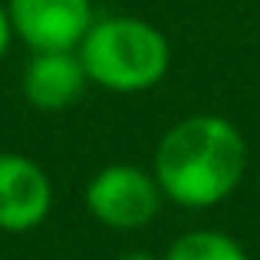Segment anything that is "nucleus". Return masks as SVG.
<instances>
[{
    "label": "nucleus",
    "instance_id": "obj_2",
    "mask_svg": "<svg viewBox=\"0 0 260 260\" xmlns=\"http://www.w3.org/2000/svg\"><path fill=\"white\" fill-rule=\"evenodd\" d=\"M92 86L109 92H145L172 70V43L155 23L142 17H99L76 46Z\"/></svg>",
    "mask_w": 260,
    "mask_h": 260
},
{
    "label": "nucleus",
    "instance_id": "obj_8",
    "mask_svg": "<svg viewBox=\"0 0 260 260\" xmlns=\"http://www.w3.org/2000/svg\"><path fill=\"white\" fill-rule=\"evenodd\" d=\"M10 40H13V26H10V17H7V4L0 0V59L10 50Z\"/></svg>",
    "mask_w": 260,
    "mask_h": 260
},
{
    "label": "nucleus",
    "instance_id": "obj_1",
    "mask_svg": "<svg viewBox=\"0 0 260 260\" xmlns=\"http://www.w3.org/2000/svg\"><path fill=\"white\" fill-rule=\"evenodd\" d=\"M152 175L165 201L178 208H217L241 188L247 175V142L241 128L224 115H188L158 139Z\"/></svg>",
    "mask_w": 260,
    "mask_h": 260
},
{
    "label": "nucleus",
    "instance_id": "obj_6",
    "mask_svg": "<svg viewBox=\"0 0 260 260\" xmlns=\"http://www.w3.org/2000/svg\"><path fill=\"white\" fill-rule=\"evenodd\" d=\"M89 76L76 50H46L33 53L23 66L20 89L23 99L40 112H63L83 99Z\"/></svg>",
    "mask_w": 260,
    "mask_h": 260
},
{
    "label": "nucleus",
    "instance_id": "obj_3",
    "mask_svg": "<svg viewBox=\"0 0 260 260\" xmlns=\"http://www.w3.org/2000/svg\"><path fill=\"white\" fill-rule=\"evenodd\" d=\"M165 194L139 165H106L86 184V211L109 231H139L158 217Z\"/></svg>",
    "mask_w": 260,
    "mask_h": 260
},
{
    "label": "nucleus",
    "instance_id": "obj_4",
    "mask_svg": "<svg viewBox=\"0 0 260 260\" xmlns=\"http://www.w3.org/2000/svg\"><path fill=\"white\" fill-rule=\"evenodd\" d=\"M13 37L33 53L76 50L89 33L95 13L92 0H7Z\"/></svg>",
    "mask_w": 260,
    "mask_h": 260
},
{
    "label": "nucleus",
    "instance_id": "obj_9",
    "mask_svg": "<svg viewBox=\"0 0 260 260\" xmlns=\"http://www.w3.org/2000/svg\"><path fill=\"white\" fill-rule=\"evenodd\" d=\"M115 260H165V257H155L148 250H128V254H119Z\"/></svg>",
    "mask_w": 260,
    "mask_h": 260
},
{
    "label": "nucleus",
    "instance_id": "obj_5",
    "mask_svg": "<svg viewBox=\"0 0 260 260\" xmlns=\"http://www.w3.org/2000/svg\"><path fill=\"white\" fill-rule=\"evenodd\" d=\"M50 208V175L20 152H0V231L26 234L46 221Z\"/></svg>",
    "mask_w": 260,
    "mask_h": 260
},
{
    "label": "nucleus",
    "instance_id": "obj_7",
    "mask_svg": "<svg viewBox=\"0 0 260 260\" xmlns=\"http://www.w3.org/2000/svg\"><path fill=\"white\" fill-rule=\"evenodd\" d=\"M165 260H250V254L231 234L214 228H198L181 234L168 247Z\"/></svg>",
    "mask_w": 260,
    "mask_h": 260
}]
</instances>
